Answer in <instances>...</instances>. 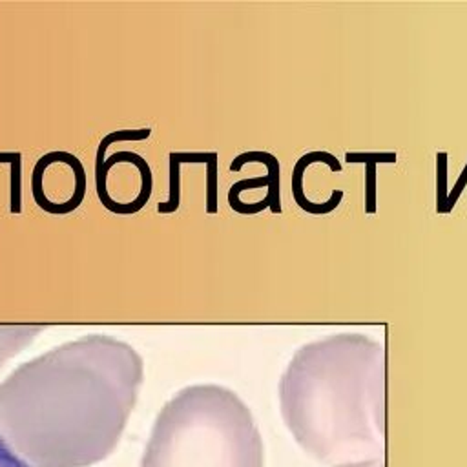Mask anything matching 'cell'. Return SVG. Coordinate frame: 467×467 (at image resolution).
I'll use <instances>...</instances> for the list:
<instances>
[{
    "label": "cell",
    "mask_w": 467,
    "mask_h": 467,
    "mask_svg": "<svg viewBox=\"0 0 467 467\" xmlns=\"http://www.w3.org/2000/svg\"><path fill=\"white\" fill-rule=\"evenodd\" d=\"M314 162H325L332 171H341V162L328 151H321V150H314V151H308L305 155H301L296 164H294V170H292V197L296 201V204L305 210L306 213H312V215H325V213H330L332 210H336L343 199V190H332L330 193V199L325 201V202H312L306 199L305 195V190H303V175H305V170L314 164Z\"/></svg>",
    "instance_id": "52a82bcc"
},
{
    "label": "cell",
    "mask_w": 467,
    "mask_h": 467,
    "mask_svg": "<svg viewBox=\"0 0 467 467\" xmlns=\"http://www.w3.org/2000/svg\"><path fill=\"white\" fill-rule=\"evenodd\" d=\"M151 128L115 130L106 133L95 150V192L100 204L117 215L140 212L151 197L153 171L148 161L130 150H119L108 155L115 142L144 140Z\"/></svg>",
    "instance_id": "277c9868"
},
{
    "label": "cell",
    "mask_w": 467,
    "mask_h": 467,
    "mask_svg": "<svg viewBox=\"0 0 467 467\" xmlns=\"http://www.w3.org/2000/svg\"><path fill=\"white\" fill-rule=\"evenodd\" d=\"M217 151H170L168 153V199L159 202V213H171L181 204V166L182 164H208Z\"/></svg>",
    "instance_id": "ba28073f"
},
{
    "label": "cell",
    "mask_w": 467,
    "mask_h": 467,
    "mask_svg": "<svg viewBox=\"0 0 467 467\" xmlns=\"http://www.w3.org/2000/svg\"><path fill=\"white\" fill-rule=\"evenodd\" d=\"M341 467H385V465H383V460H372V462L350 463V465H341Z\"/></svg>",
    "instance_id": "4fadbf2b"
},
{
    "label": "cell",
    "mask_w": 467,
    "mask_h": 467,
    "mask_svg": "<svg viewBox=\"0 0 467 467\" xmlns=\"http://www.w3.org/2000/svg\"><path fill=\"white\" fill-rule=\"evenodd\" d=\"M88 190V177L82 161L62 150L44 153L31 171V195L35 204L51 213L66 215L75 212Z\"/></svg>",
    "instance_id": "5b68a950"
},
{
    "label": "cell",
    "mask_w": 467,
    "mask_h": 467,
    "mask_svg": "<svg viewBox=\"0 0 467 467\" xmlns=\"http://www.w3.org/2000/svg\"><path fill=\"white\" fill-rule=\"evenodd\" d=\"M142 383L135 348L106 334L62 343L0 383V441L27 467H86L117 445Z\"/></svg>",
    "instance_id": "6da1fadb"
},
{
    "label": "cell",
    "mask_w": 467,
    "mask_h": 467,
    "mask_svg": "<svg viewBox=\"0 0 467 467\" xmlns=\"http://www.w3.org/2000/svg\"><path fill=\"white\" fill-rule=\"evenodd\" d=\"M447 159H449L447 151L436 153V212L438 213H449V208H447V199H449Z\"/></svg>",
    "instance_id": "30bf717a"
},
{
    "label": "cell",
    "mask_w": 467,
    "mask_h": 467,
    "mask_svg": "<svg viewBox=\"0 0 467 467\" xmlns=\"http://www.w3.org/2000/svg\"><path fill=\"white\" fill-rule=\"evenodd\" d=\"M250 162H259L263 166H266V175L261 177H248V179H241L237 182H234L226 193V199H235L241 197V193L248 192V190H259V188H266V202L270 204V212L272 213H281V201H279V161L275 155L268 153V151H261V150H248L243 151L239 155L234 157L232 164H230V171H241V168H244Z\"/></svg>",
    "instance_id": "8992f818"
},
{
    "label": "cell",
    "mask_w": 467,
    "mask_h": 467,
    "mask_svg": "<svg viewBox=\"0 0 467 467\" xmlns=\"http://www.w3.org/2000/svg\"><path fill=\"white\" fill-rule=\"evenodd\" d=\"M0 467H27L22 460H18L2 441H0Z\"/></svg>",
    "instance_id": "7c38bea8"
},
{
    "label": "cell",
    "mask_w": 467,
    "mask_h": 467,
    "mask_svg": "<svg viewBox=\"0 0 467 467\" xmlns=\"http://www.w3.org/2000/svg\"><path fill=\"white\" fill-rule=\"evenodd\" d=\"M140 467H263V441L235 392L192 385L161 409Z\"/></svg>",
    "instance_id": "3957f363"
},
{
    "label": "cell",
    "mask_w": 467,
    "mask_h": 467,
    "mask_svg": "<svg viewBox=\"0 0 467 467\" xmlns=\"http://www.w3.org/2000/svg\"><path fill=\"white\" fill-rule=\"evenodd\" d=\"M394 151H347V162H363L365 164V212H376V164H392L396 162Z\"/></svg>",
    "instance_id": "9c48e42d"
},
{
    "label": "cell",
    "mask_w": 467,
    "mask_h": 467,
    "mask_svg": "<svg viewBox=\"0 0 467 467\" xmlns=\"http://www.w3.org/2000/svg\"><path fill=\"white\" fill-rule=\"evenodd\" d=\"M325 356L292 363L281 385L283 416L296 441L316 460L341 467L383 460L381 423L361 401L358 383Z\"/></svg>",
    "instance_id": "7a4b0ae2"
},
{
    "label": "cell",
    "mask_w": 467,
    "mask_h": 467,
    "mask_svg": "<svg viewBox=\"0 0 467 467\" xmlns=\"http://www.w3.org/2000/svg\"><path fill=\"white\" fill-rule=\"evenodd\" d=\"M465 186H467V164L463 166V170H462V173H460L458 181L454 182L452 190H449V199H447V206H449V212H451V210L454 208V204L458 202V199H460L462 192L465 190Z\"/></svg>",
    "instance_id": "8fae6325"
}]
</instances>
